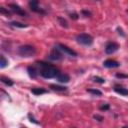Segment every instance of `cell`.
<instances>
[{
	"label": "cell",
	"instance_id": "603a6c76",
	"mask_svg": "<svg viewBox=\"0 0 128 128\" xmlns=\"http://www.w3.org/2000/svg\"><path fill=\"white\" fill-rule=\"evenodd\" d=\"M70 17H71V19L77 20V19H78V14H76V13H71V14H70Z\"/></svg>",
	"mask_w": 128,
	"mask_h": 128
},
{
	"label": "cell",
	"instance_id": "d6986e66",
	"mask_svg": "<svg viewBox=\"0 0 128 128\" xmlns=\"http://www.w3.org/2000/svg\"><path fill=\"white\" fill-rule=\"evenodd\" d=\"M0 13H1V14H4V15L7 16V17L11 15V12H10L8 9L4 8V7H0Z\"/></svg>",
	"mask_w": 128,
	"mask_h": 128
},
{
	"label": "cell",
	"instance_id": "30bf717a",
	"mask_svg": "<svg viewBox=\"0 0 128 128\" xmlns=\"http://www.w3.org/2000/svg\"><path fill=\"white\" fill-rule=\"evenodd\" d=\"M56 77H57V80H58L60 83H67V82H69V80H70V77H69V75H67V74H58Z\"/></svg>",
	"mask_w": 128,
	"mask_h": 128
},
{
	"label": "cell",
	"instance_id": "8fae6325",
	"mask_svg": "<svg viewBox=\"0 0 128 128\" xmlns=\"http://www.w3.org/2000/svg\"><path fill=\"white\" fill-rule=\"evenodd\" d=\"M114 90H115L116 93L121 94V95H123V96H127V95H128V91H127L126 88L119 87V86H115V87H114Z\"/></svg>",
	"mask_w": 128,
	"mask_h": 128
},
{
	"label": "cell",
	"instance_id": "4fadbf2b",
	"mask_svg": "<svg viewBox=\"0 0 128 128\" xmlns=\"http://www.w3.org/2000/svg\"><path fill=\"white\" fill-rule=\"evenodd\" d=\"M31 91H32V93L35 94V95H41V94H44V93L47 92V91H46L45 89H43V88H33Z\"/></svg>",
	"mask_w": 128,
	"mask_h": 128
},
{
	"label": "cell",
	"instance_id": "3957f363",
	"mask_svg": "<svg viewBox=\"0 0 128 128\" xmlns=\"http://www.w3.org/2000/svg\"><path fill=\"white\" fill-rule=\"evenodd\" d=\"M76 40L80 43V44H83V45H86V46H89L93 43V38L91 35L89 34H85V33H82V34H79L77 35L76 37Z\"/></svg>",
	"mask_w": 128,
	"mask_h": 128
},
{
	"label": "cell",
	"instance_id": "6da1fadb",
	"mask_svg": "<svg viewBox=\"0 0 128 128\" xmlns=\"http://www.w3.org/2000/svg\"><path fill=\"white\" fill-rule=\"evenodd\" d=\"M38 64L40 66V74L44 78H47V79L54 78L59 74L56 67H54L52 64H49L46 62H39Z\"/></svg>",
	"mask_w": 128,
	"mask_h": 128
},
{
	"label": "cell",
	"instance_id": "7402d4cb",
	"mask_svg": "<svg viewBox=\"0 0 128 128\" xmlns=\"http://www.w3.org/2000/svg\"><path fill=\"white\" fill-rule=\"evenodd\" d=\"M94 119H96L97 121H99V122H102L104 119H103V117L102 116H100V115H94Z\"/></svg>",
	"mask_w": 128,
	"mask_h": 128
},
{
	"label": "cell",
	"instance_id": "2e32d148",
	"mask_svg": "<svg viewBox=\"0 0 128 128\" xmlns=\"http://www.w3.org/2000/svg\"><path fill=\"white\" fill-rule=\"evenodd\" d=\"M0 81H1V82H3L4 84L8 85V86H12V85H13V82H12L10 79L5 78V77H0Z\"/></svg>",
	"mask_w": 128,
	"mask_h": 128
},
{
	"label": "cell",
	"instance_id": "ac0fdd59",
	"mask_svg": "<svg viewBox=\"0 0 128 128\" xmlns=\"http://www.w3.org/2000/svg\"><path fill=\"white\" fill-rule=\"evenodd\" d=\"M58 21H59V23H60V25H61V26L65 27V28H67V27H68V22H67L64 18H62V17H58Z\"/></svg>",
	"mask_w": 128,
	"mask_h": 128
},
{
	"label": "cell",
	"instance_id": "484cf974",
	"mask_svg": "<svg viewBox=\"0 0 128 128\" xmlns=\"http://www.w3.org/2000/svg\"><path fill=\"white\" fill-rule=\"evenodd\" d=\"M108 109H109V105H108V104L103 105V106L100 107V110H108Z\"/></svg>",
	"mask_w": 128,
	"mask_h": 128
},
{
	"label": "cell",
	"instance_id": "e0dca14e",
	"mask_svg": "<svg viewBox=\"0 0 128 128\" xmlns=\"http://www.w3.org/2000/svg\"><path fill=\"white\" fill-rule=\"evenodd\" d=\"M87 91L93 95H97V96H101L102 95V92L100 90H97V89H87Z\"/></svg>",
	"mask_w": 128,
	"mask_h": 128
},
{
	"label": "cell",
	"instance_id": "7c38bea8",
	"mask_svg": "<svg viewBox=\"0 0 128 128\" xmlns=\"http://www.w3.org/2000/svg\"><path fill=\"white\" fill-rule=\"evenodd\" d=\"M27 70H28V74H29L30 77H32V78H36V77H37L38 73H37V70H36L35 67L29 66V67L27 68Z\"/></svg>",
	"mask_w": 128,
	"mask_h": 128
},
{
	"label": "cell",
	"instance_id": "d4e9b609",
	"mask_svg": "<svg viewBox=\"0 0 128 128\" xmlns=\"http://www.w3.org/2000/svg\"><path fill=\"white\" fill-rule=\"evenodd\" d=\"M82 13H83V14H84V15H85L86 17H89V16H91V13H90L89 11H86V10H83V11H82Z\"/></svg>",
	"mask_w": 128,
	"mask_h": 128
},
{
	"label": "cell",
	"instance_id": "cb8c5ba5",
	"mask_svg": "<svg viewBox=\"0 0 128 128\" xmlns=\"http://www.w3.org/2000/svg\"><path fill=\"white\" fill-rule=\"evenodd\" d=\"M116 77H117V78H127V75H125V74H120V73H117V74H116Z\"/></svg>",
	"mask_w": 128,
	"mask_h": 128
},
{
	"label": "cell",
	"instance_id": "44dd1931",
	"mask_svg": "<svg viewBox=\"0 0 128 128\" xmlns=\"http://www.w3.org/2000/svg\"><path fill=\"white\" fill-rule=\"evenodd\" d=\"M94 81H95V82H98V83H101V84L105 82V80H104L103 78H101V77H98V76L94 77Z\"/></svg>",
	"mask_w": 128,
	"mask_h": 128
},
{
	"label": "cell",
	"instance_id": "ffe728a7",
	"mask_svg": "<svg viewBox=\"0 0 128 128\" xmlns=\"http://www.w3.org/2000/svg\"><path fill=\"white\" fill-rule=\"evenodd\" d=\"M11 25H13L15 27H19V28H25V27H27V25H25L23 23H20V22H16V21L11 22Z\"/></svg>",
	"mask_w": 128,
	"mask_h": 128
},
{
	"label": "cell",
	"instance_id": "ba28073f",
	"mask_svg": "<svg viewBox=\"0 0 128 128\" xmlns=\"http://www.w3.org/2000/svg\"><path fill=\"white\" fill-rule=\"evenodd\" d=\"M9 8H10L13 12H15L16 14H18V15H20V16H25V15H26V12H25L22 8H20L18 5H16V4H13V3L9 4Z\"/></svg>",
	"mask_w": 128,
	"mask_h": 128
},
{
	"label": "cell",
	"instance_id": "7a4b0ae2",
	"mask_svg": "<svg viewBox=\"0 0 128 128\" xmlns=\"http://www.w3.org/2000/svg\"><path fill=\"white\" fill-rule=\"evenodd\" d=\"M18 53L20 56L28 58V57H32L36 54V49L31 45H23V46L19 47Z\"/></svg>",
	"mask_w": 128,
	"mask_h": 128
},
{
	"label": "cell",
	"instance_id": "52a82bcc",
	"mask_svg": "<svg viewBox=\"0 0 128 128\" xmlns=\"http://www.w3.org/2000/svg\"><path fill=\"white\" fill-rule=\"evenodd\" d=\"M58 46H59V49H60L61 51L65 52L66 54H68V55H70V56H73V57H76V56H77V53H76L73 49L69 48L68 46H66V45H64V44H59Z\"/></svg>",
	"mask_w": 128,
	"mask_h": 128
},
{
	"label": "cell",
	"instance_id": "9c48e42d",
	"mask_svg": "<svg viewBox=\"0 0 128 128\" xmlns=\"http://www.w3.org/2000/svg\"><path fill=\"white\" fill-rule=\"evenodd\" d=\"M104 66L107 67V68H116V67H119V63L115 60L107 59V60L104 61Z\"/></svg>",
	"mask_w": 128,
	"mask_h": 128
},
{
	"label": "cell",
	"instance_id": "5bb4252c",
	"mask_svg": "<svg viewBox=\"0 0 128 128\" xmlns=\"http://www.w3.org/2000/svg\"><path fill=\"white\" fill-rule=\"evenodd\" d=\"M7 65H8L7 59L3 55H0V68H5Z\"/></svg>",
	"mask_w": 128,
	"mask_h": 128
},
{
	"label": "cell",
	"instance_id": "8992f818",
	"mask_svg": "<svg viewBox=\"0 0 128 128\" xmlns=\"http://www.w3.org/2000/svg\"><path fill=\"white\" fill-rule=\"evenodd\" d=\"M49 59H51L53 61H59V60H61L62 59V54H61L60 50L57 49V48H54L50 52V54H49Z\"/></svg>",
	"mask_w": 128,
	"mask_h": 128
},
{
	"label": "cell",
	"instance_id": "5b68a950",
	"mask_svg": "<svg viewBox=\"0 0 128 128\" xmlns=\"http://www.w3.org/2000/svg\"><path fill=\"white\" fill-rule=\"evenodd\" d=\"M118 48H119V45L117 43H115V42H109L106 45V47H105V52L107 54H113L114 52H116L118 50Z\"/></svg>",
	"mask_w": 128,
	"mask_h": 128
},
{
	"label": "cell",
	"instance_id": "9a60e30c",
	"mask_svg": "<svg viewBox=\"0 0 128 128\" xmlns=\"http://www.w3.org/2000/svg\"><path fill=\"white\" fill-rule=\"evenodd\" d=\"M50 88L55 91H65L67 89V87H65V86H59V85H54V84L50 85Z\"/></svg>",
	"mask_w": 128,
	"mask_h": 128
},
{
	"label": "cell",
	"instance_id": "277c9868",
	"mask_svg": "<svg viewBox=\"0 0 128 128\" xmlns=\"http://www.w3.org/2000/svg\"><path fill=\"white\" fill-rule=\"evenodd\" d=\"M29 7H30V9L32 11H34L36 13H41V14H44L45 13L41 8H39V2H38V0H30Z\"/></svg>",
	"mask_w": 128,
	"mask_h": 128
}]
</instances>
